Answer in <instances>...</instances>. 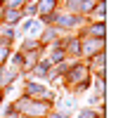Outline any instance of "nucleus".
<instances>
[{"label": "nucleus", "instance_id": "f257e3e1", "mask_svg": "<svg viewBox=\"0 0 123 118\" xmlns=\"http://www.w3.org/2000/svg\"><path fill=\"white\" fill-rule=\"evenodd\" d=\"M52 5H55V0H40L38 12H50V10H52Z\"/></svg>", "mask_w": 123, "mask_h": 118}, {"label": "nucleus", "instance_id": "39448f33", "mask_svg": "<svg viewBox=\"0 0 123 118\" xmlns=\"http://www.w3.org/2000/svg\"><path fill=\"white\" fill-rule=\"evenodd\" d=\"M38 31H40V26H36V24H33V26H31V31H29V33H31V35H36Z\"/></svg>", "mask_w": 123, "mask_h": 118}, {"label": "nucleus", "instance_id": "7ed1b4c3", "mask_svg": "<svg viewBox=\"0 0 123 118\" xmlns=\"http://www.w3.org/2000/svg\"><path fill=\"white\" fill-rule=\"evenodd\" d=\"M7 12H10V14H5V19H7L10 24H14L17 19H19V14H17V10H7Z\"/></svg>", "mask_w": 123, "mask_h": 118}, {"label": "nucleus", "instance_id": "20e7f679", "mask_svg": "<svg viewBox=\"0 0 123 118\" xmlns=\"http://www.w3.org/2000/svg\"><path fill=\"white\" fill-rule=\"evenodd\" d=\"M7 57V47H5V45H2V47H0V61H2V59Z\"/></svg>", "mask_w": 123, "mask_h": 118}, {"label": "nucleus", "instance_id": "f03ea898", "mask_svg": "<svg viewBox=\"0 0 123 118\" xmlns=\"http://www.w3.org/2000/svg\"><path fill=\"white\" fill-rule=\"evenodd\" d=\"M92 35H97V38H104V24H97V26H92Z\"/></svg>", "mask_w": 123, "mask_h": 118}]
</instances>
